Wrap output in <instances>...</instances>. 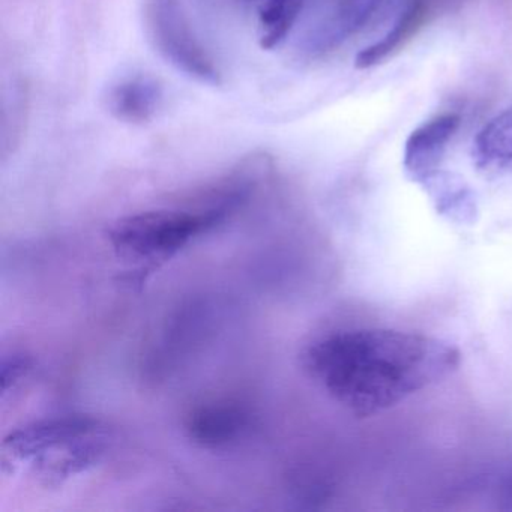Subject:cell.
<instances>
[{"label": "cell", "mask_w": 512, "mask_h": 512, "mask_svg": "<svg viewBox=\"0 0 512 512\" xmlns=\"http://www.w3.org/2000/svg\"><path fill=\"white\" fill-rule=\"evenodd\" d=\"M299 359L314 385L350 415L365 419L451 376L461 355L439 338L374 328L317 338Z\"/></svg>", "instance_id": "6da1fadb"}, {"label": "cell", "mask_w": 512, "mask_h": 512, "mask_svg": "<svg viewBox=\"0 0 512 512\" xmlns=\"http://www.w3.org/2000/svg\"><path fill=\"white\" fill-rule=\"evenodd\" d=\"M238 203L212 200L194 209H157L119 220L109 241L121 259L155 266L184 250L200 236L220 227Z\"/></svg>", "instance_id": "7a4b0ae2"}, {"label": "cell", "mask_w": 512, "mask_h": 512, "mask_svg": "<svg viewBox=\"0 0 512 512\" xmlns=\"http://www.w3.org/2000/svg\"><path fill=\"white\" fill-rule=\"evenodd\" d=\"M146 23L155 49L167 62L200 82L220 85V71L194 37L178 0H149Z\"/></svg>", "instance_id": "3957f363"}, {"label": "cell", "mask_w": 512, "mask_h": 512, "mask_svg": "<svg viewBox=\"0 0 512 512\" xmlns=\"http://www.w3.org/2000/svg\"><path fill=\"white\" fill-rule=\"evenodd\" d=\"M103 430L100 421L86 415L55 416L17 428L5 437L4 460L28 461L77 439Z\"/></svg>", "instance_id": "277c9868"}, {"label": "cell", "mask_w": 512, "mask_h": 512, "mask_svg": "<svg viewBox=\"0 0 512 512\" xmlns=\"http://www.w3.org/2000/svg\"><path fill=\"white\" fill-rule=\"evenodd\" d=\"M253 428L250 410L235 401H215L193 409L185 421L190 440L208 451L238 445Z\"/></svg>", "instance_id": "5b68a950"}, {"label": "cell", "mask_w": 512, "mask_h": 512, "mask_svg": "<svg viewBox=\"0 0 512 512\" xmlns=\"http://www.w3.org/2000/svg\"><path fill=\"white\" fill-rule=\"evenodd\" d=\"M461 125L460 115L445 113L416 128L404 146V170L416 184L425 185L439 175L452 137Z\"/></svg>", "instance_id": "8992f818"}, {"label": "cell", "mask_w": 512, "mask_h": 512, "mask_svg": "<svg viewBox=\"0 0 512 512\" xmlns=\"http://www.w3.org/2000/svg\"><path fill=\"white\" fill-rule=\"evenodd\" d=\"M104 430L70 440L40 457L34 458V472L44 487H58L71 476L95 466L106 454Z\"/></svg>", "instance_id": "52a82bcc"}, {"label": "cell", "mask_w": 512, "mask_h": 512, "mask_svg": "<svg viewBox=\"0 0 512 512\" xmlns=\"http://www.w3.org/2000/svg\"><path fill=\"white\" fill-rule=\"evenodd\" d=\"M163 103V88L149 76H136L113 86L107 97V109L118 121L148 124Z\"/></svg>", "instance_id": "ba28073f"}, {"label": "cell", "mask_w": 512, "mask_h": 512, "mask_svg": "<svg viewBox=\"0 0 512 512\" xmlns=\"http://www.w3.org/2000/svg\"><path fill=\"white\" fill-rule=\"evenodd\" d=\"M473 161L487 175H512V107L494 116L476 134Z\"/></svg>", "instance_id": "9c48e42d"}, {"label": "cell", "mask_w": 512, "mask_h": 512, "mask_svg": "<svg viewBox=\"0 0 512 512\" xmlns=\"http://www.w3.org/2000/svg\"><path fill=\"white\" fill-rule=\"evenodd\" d=\"M422 16H424L422 0H412V4L395 22L392 31H389L382 40L377 41L373 46L365 47L356 56L355 67L358 70H367V68L376 67L380 62L388 59L415 32L416 26L421 23Z\"/></svg>", "instance_id": "30bf717a"}, {"label": "cell", "mask_w": 512, "mask_h": 512, "mask_svg": "<svg viewBox=\"0 0 512 512\" xmlns=\"http://www.w3.org/2000/svg\"><path fill=\"white\" fill-rule=\"evenodd\" d=\"M305 0H268L259 14L260 47L272 50L286 40L298 20Z\"/></svg>", "instance_id": "8fae6325"}, {"label": "cell", "mask_w": 512, "mask_h": 512, "mask_svg": "<svg viewBox=\"0 0 512 512\" xmlns=\"http://www.w3.org/2000/svg\"><path fill=\"white\" fill-rule=\"evenodd\" d=\"M382 0H337L335 22L341 35L356 34L367 25Z\"/></svg>", "instance_id": "7c38bea8"}, {"label": "cell", "mask_w": 512, "mask_h": 512, "mask_svg": "<svg viewBox=\"0 0 512 512\" xmlns=\"http://www.w3.org/2000/svg\"><path fill=\"white\" fill-rule=\"evenodd\" d=\"M29 368H31V362L22 356H14V358L4 361V365H2V383H4L2 391L4 394H7L10 388H13L19 380L26 376Z\"/></svg>", "instance_id": "4fadbf2b"}, {"label": "cell", "mask_w": 512, "mask_h": 512, "mask_svg": "<svg viewBox=\"0 0 512 512\" xmlns=\"http://www.w3.org/2000/svg\"><path fill=\"white\" fill-rule=\"evenodd\" d=\"M502 499L506 502V508L512 509V467L503 482Z\"/></svg>", "instance_id": "5bb4252c"}]
</instances>
